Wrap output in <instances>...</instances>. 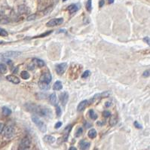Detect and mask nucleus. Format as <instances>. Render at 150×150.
Here are the masks:
<instances>
[{"label":"nucleus","mask_w":150,"mask_h":150,"mask_svg":"<svg viewBox=\"0 0 150 150\" xmlns=\"http://www.w3.org/2000/svg\"><path fill=\"white\" fill-rule=\"evenodd\" d=\"M26 108L27 109L28 111L37 113L40 115L41 116H46L49 117L51 115V111L50 109L46 108V107H42L41 106H36L34 104H27Z\"/></svg>","instance_id":"nucleus-1"},{"label":"nucleus","mask_w":150,"mask_h":150,"mask_svg":"<svg viewBox=\"0 0 150 150\" xmlns=\"http://www.w3.org/2000/svg\"><path fill=\"white\" fill-rule=\"evenodd\" d=\"M90 143L89 142H86L85 140H81L79 143V146L81 150H86L88 149L90 147Z\"/></svg>","instance_id":"nucleus-12"},{"label":"nucleus","mask_w":150,"mask_h":150,"mask_svg":"<svg viewBox=\"0 0 150 150\" xmlns=\"http://www.w3.org/2000/svg\"><path fill=\"white\" fill-rule=\"evenodd\" d=\"M61 126H62V122H61V121H58V122L56 123L54 128H55L56 129H58V128H60Z\"/></svg>","instance_id":"nucleus-36"},{"label":"nucleus","mask_w":150,"mask_h":150,"mask_svg":"<svg viewBox=\"0 0 150 150\" xmlns=\"http://www.w3.org/2000/svg\"><path fill=\"white\" fill-rule=\"evenodd\" d=\"M6 79L9 81L11 82V83H13V84H15V85L19 84L20 81V79H19V78H18L17 76H14V75H9V76H6Z\"/></svg>","instance_id":"nucleus-9"},{"label":"nucleus","mask_w":150,"mask_h":150,"mask_svg":"<svg viewBox=\"0 0 150 150\" xmlns=\"http://www.w3.org/2000/svg\"><path fill=\"white\" fill-rule=\"evenodd\" d=\"M117 123V119L115 116H112L110 119V124L111 126H114Z\"/></svg>","instance_id":"nucleus-25"},{"label":"nucleus","mask_w":150,"mask_h":150,"mask_svg":"<svg viewBox=\"0 0 150 150\" xmlns=\"http://www.w3.org/2000/svg\"><path fill=\"white\" fill-rule=\"evenodd\" d=\"M103 117H105V118H108V117H110V115H111V113H110L109 111H104V112H103Z\"/></svg>","instance_id":"nucleus-33"},{"label":"nucleus","mask_w":150,"mask_h":150,"mask_svg":"<svg viewBox=\"0 0 150 150\" xmlns=\"http://www.w3.org/2000/svg\"><path fill=\"white\" fill-rule=\"evenodd\" d=\"M31 118H32V122H33L34 124H36V125L37 126V128H38L42 133L46 132V130H47V127H46L45 124L40 119H39L37 115H32Z\"/></svg>","instance_id":"nucleus-2"},{"label":"nucleus","mask_w":150,"mask_h":150,"mask_svg":"<svg viewBox=\"0 0 150 150\" xmlns=\"http://www.w3.org/2000/svg\"><path fill=\"white\" fill-rule=\"evenodd\" d=\"M88 137H90V139H94L97 137V131L95 129H90L89 131H88Z\"/></svg>","instance_id":"nucleus-18"},{"label":"nucleus","mask_w":150,"mask_h":150,"mask_svg":"<svg viewBox=\"0 0 150 150\" xmlns=\"http://www.w3.org/2000/svg\"><path fill=\"white\" fill-rule=\"evenodd\" d=\"M39 86L41 89L42 90H46V89H48L49 88V84H47V83H45V82H42V81H39Z\"/></svg>","instance_id":"nucleus-20"},{"label":"nucleus","mask_w":150,"mask_h":150,"mask_svg":"<svg viewBox=\"0 0 150 150\" xmlns=\"http://www.w3.org/2000/svg\"><path fill=\"white\" fill-rule=\"evenodd\" d=\"M3 128H4V124H3L2 123H0V134L2 132Z\"/></svg>","instance_id":"nucleus-38"},{"label":"nucleus","mask_w":150,"mask_h":150,"mask_svg":"<svg viewBox=\"0 0 150 150\" xmlns=\"http://www.w3.org/2000/svg\"><path fill=\"white\" fill-rule=\"evenodd\" d=\"M69 150H77V149L76 148V147H73V146H72V147H70Z\"/></svg>","instance_id":"nucleus-40"},{"label":"nucleus","mask_w":150,"mask_h":150,"mask_svg":"<svg viewBox=\"0 0 150 150\" xmlns=\"http://www.w3.org/2000/svg\"><path fill=\"white\" fill-rule=\"evenodd\" d=\"M20 76H21L22 79H25V80H27V79H28L30 78V74H29L28 72H27V71H23V72L20 73Z\"/></svg>","instance_id":"nucleus-23"},{"label":"nucleus","mask_w":150,"mask_h":150,"mask_svg":"<svg viewBox=\"0 0 150 150\" xmlns=\"http://www.w3.org/2000/svg\"><path fill=\"white\" fill-rule=\"evenodd\" d=\"M55 137H53V136H51V135H46L45 137H44V141L46 142V143H54L55 142Z\"/></svg>","instance_id":"nucleus-14"},{"label":"nucleus","mask_w":150,"mask_h":150,"mask_svg":"<svg viewBox=\"0 0 150 150\" xmlns=\"http://www.w3.org/2000/svg\"><path fill=\"white\" fill-rule=\"evenodd\" d=\"M108 2H109V4H112L114 2V0H108Z\"/></svg>","instance_id":"nucleus-42"},{"label":"nucleus","mask_w":150,"mask_h":150,"mask_svg":"<svg viewBox=\"0 0 150 150\" xmlns=\"http://www.w3.org/2000/svg\"><path fill=\"white\" fill-rule=\"evenodd\" d=\"M7 72V66L4 63H0V73L5 74Z\"/></svg>","instance_id":"nucleus-24"},{"label":"nucleus","mask_w":150,"mask_h":150,"mask_svg":"<svg viewBox=\"0 0 150 150\" xmlns=\"http://www.w3.org/2000/svg\"><path fill=\"white\" fill-rule=\"evenodd\" d=\"M21 54L19 51H8L0 54V60H9L10 58L18 57Z\"/></svg>","instance_id":"nucleus-3"},{"label":"nucleus","mask_w":150,"mask_h":150,"mask_svg":"<svg viewBox=\"0 0 150 150\" xmlns=\"http://www.w3.org/2000/svg\"><path fill=\"white\" fill-rule=\"evenodd\" d=\"M48 100H49V103H50L51 105H57V96L54 93L51 94L49 97H48Z\"/></svg>","instance_id":"nucleus-13"},{"label":"nucleus","mask_w":150,"mask_h":150,"mask_svg":"<svg viewBox=\"0 0 150 150\" xmlns=\"http://www.w3.org/2000/svg\"><path fill=\"white\" fill-rule=\"evenodd\" d=\"M72 127L70 125H68L67 127H66V128L64 129V140H67L68 138V136H69V134H70V130H71Z\"/></svg>","instance_id":"nucleus-19"},{"label":"nucleus","mask_w":150,"mask_h":150,"mask_svg":"<svg viewBox=\"0 0 150 150\" xmlns=\"http://www.w3.org/2000/svg\"><path fill=\"white\" fill-rule=\"evenodd\" d=\"M143 41H144L149 46H150V38H149V37H144V38H143Z\"/></svg>","instance_id":"nucleus-34"},{"label":"nucleus","mask_w":150,"mask_h":150,"mask_svg":"<svg viewBox=\"0 0 150 150\" xmlns=\"http://www.w3.org/2000/svg\"><path fill=\"white\" fill-rule=\"evenodd\" d=\"M0 36H8V32L2 28H0Z\"/></svg>","instance_id":"nucleus-28"},{"label":"nucleus","mask_w":150,"mask_h":150,"mask_svg":"<svg viewBox=\"0 0 150 150\" xmlns=\"http://www.w3.org/2000/svg\"><path fill=\"white\" fill-rule=\"evenodd\" d=\"M3 43V41H0V44H2Z\"/></svg>","instance_id":"nucleus-44"},{"label":"nucleus","mask_w":150,"mask_h":150,"mask_svg":"<svg viewBox=\"0 0 150 150\" xmlns=\"http://www.w3.org/2000/svg\"><path fill=\"white\" fill-rule=\"evenodd\" d=\"M69 100V94L67 92H63L60 96V100L63 106H65Z\"/></svg>","instance_id":"nucleus-8"},{"label":"nucleus","mask_w":150,"mask_h":150,"mask_svg":"<svg viewBox=\"0 0 150 150\" xmlns=\"http://www.w3.org/2000/svg\"><path fill=\"white\" fill-rule=\"evenodd\" d=\"M32 61H33V63H34L36 65H37V66H39V67H43V66H45V62H44L43 60H40V59H38V58H34V59H32Z\"/></svg>","instance_id":"nucleus-15"},{"label":"nucleus","mask_w":150,"mask_h":150,"mask_svg":"<svg viewBox=\"0 0 150 150\" xmlns=\"http://www.w3.org/2000/svg\"><path fill=\"white\" fill-rule=\"evenodd\" d=\"M63 22V18H54L52 20H49L46 23V26L49 27H55V26H58V25L62 24Z\"/></svg>","instance_id":"nucleus-6"},{"label":"nucleus","mask_w":150,"mask_h":150,"mask_svg":"<svg viewBox=\"0 0 150 150\" xmlns=\"http://www.w3.org/2000/svg\"><path fill=\"white\" fill-rule=\"evenodd\" d=\"M89 116L91 119L93 120H96L97 119V113L94 111L93 110H89Z\"/></svg>","instance_id":"nucleus-22"},{"label":"nucleus","mask_w":150,"mask_h":150,"mask_svg":"<svg viewBox=\"0 0 150 150\" xmlns=\"http://www.w3.org/2000/svg\"><path fill=\"white\" fill-rule=\"evenodd\" d=\"M134 126H135L137 128H138V129H141V128H143V127H142V125H141L140 124H139L137 121H134Z\"/></svg>","instance_id":"nucleus-35"},{"label":"nucleus","mask_w":150,"mask_h":150,"mask_svg":"<svg viewBox=\"0 0 150 150\" xmlns=\"http://www.w3.org/2000/svg\"><path fill=\"white\" fill-rule=\"evenodd\" d=\"M52 32H53V31H52V30H50V31H48V32H46L42 33L41 35L36 36H35L34 38H43V37H45V36H47L50 35L51 33H52Z\"/></svg>","instance_id":"nucleus-26"},{"label":"nucleus","mask_w":150,"mask_h":150,"mask_svg":"<svg viewBox=\"0 0 150 150\" xmlns=\"http://www.w3.org/2000/svg\"><path fill=\"white\" fill-rule=\"evenodd\" d=\"M90 75V71H89V70H86V71L82 74V76H81V77H82L83 79H86V78H88Z\"/></svg>","instance_id":"nucleus-30"},{"label":"nucleus","mask_w":150,"mask_h":150,"mask_svg":"<svg viewBox=\"0 0 150 150\" xmlns=\"http://www.w3.org/2000/svg\"><path fill=\"white\" fill-rule=\"evenodd\" d=\"M110 105H111V103H106V106H107V107H110Z\"/></svg>","instance_id":"nucleus-41"},{"label":"nucleus","mask_w":150,"mask_h":150,"mask_svg":"<svg viewBox=\"0 0 150 150\" xmlns=\"http://www.w3.org/2000/svg\"><path fill=\"white\" fill-rule=\"evenodd\" d=\"M40 81L47 83V84H50L51 81V75L50 74V72H46L41 74V76H40Z\"/></svg>","instance_id":"nucleus-7"},{"label":"nucleus","mask_w":150,"mask_h":150,"mask_svg":"<svg viewBox=\"0 0 150 150\" xmlns=\"http://www.w3.org/2000/svg\"><path fill=\"white\" fill-rule=\"evenodd\" d=\"M2 113H3L4 115L9 116V115H10L11 113V110L9 108L6 107V106H4V107H2Z\"/></svg>","instance_id":"nucleus-21"},{"label":"nucleus","mask_w":150,"mask_h":150,"mask_svg":"<svg viewBox=\"0 0 150 150\" xmlns=\"http://www.w3.org/2000/svg\"><path fill=\"white\" fill-rule=\"evenodd\" d=\"M65 1H66V0H63V2H65Z\"/></svg>","instance_id":"nucleus-45"},{"label":"nucleus","mask_w":150,"mask_h":150,"mask_svg":"<svg viewBox=\"0 0 150 150\" xmlns=\"http://www.w3.org/2000/svg\"><path fill=\"white\" fill-rule=\"evenodd\" d=\"M78 9H79V7H78L76 5H75V4L70 5V6L67 8V10L70 11V14H72V13H74V12L77 11Z\"/></svg>","instance_id":"nucleus-17"},{"label":"nucleus","mask_w":150,"mask_h":150,"mask_svg":"<svg viewBox=\"0 0 150 150\" xmlns=\"http://www.w3.org/2000/svg\"><path fill=\"white\" fill-rule=\"evenodd\" d=\"M55 106H56V114L58 117H60L61 115V109L58 105H55Z\"/></svg>","instance_id":"nucleus-29"},{"label":"nucleus","mask_w":150,"mask_h":150,"mask_svg":"<svg viewBox=\"0 0 150 150\" xmlns=\"http://www.w3.org/2000/svg\"><path fill=\"white\" fill-rule=\"evenodd\" d=\"M66 68H67V63H62L56 65L55 70H56V72L58 75L61 76V75H63L64 73V72L66 71Z\"/></svg>","instance_id":"nucleus-5"},{"label":"nucleus","mask_w":150,"mask_h":150,"mask_svg":"<svg viewBox=\"0 0 150 150\" xmlns=\"http://www.w3.org/2000/svg\"><path fill=\"white\" fill-rule=\"evenodd\" d=\"M62 88H63V85L60 81H56L53 85V89L54 90H60Z\"/></svg>","instance_id":"nucleus-16"},{"label":"nucleus","mask_w":150,"mask_h":150,"mask_svg":"<svg viewBox=\"0 0 150 150\" xmlns=\"http://www.w3.org/2000/svg\"><path fill=\"white\" fill-rule=\"evenodd\" d=\"M86 9L88 11H90L91 9H92V2L91 0H88L87 2V4H86Z\"/></svg>","instance_id":"nucleus-27"},{"label":"nucleus","mask_w":150,"mask_h":150,"mask_svg":"<svg viewBox=\"0 0 150 150\" xmlns=\"http://www.w3.org/2000/svg\"><path fill=\"white\" fill-rule=\"evenodd\" d=\"M19 150H30L29 148H22V149H20Z\"/></svg>","instance_id":"nucleus-43"},{"label":"nucleus","mask_w":150,"mask_h":150,"mask_svg":"<svg viewBox=\"0 0 150 150\" xmlns=\"http://www.w3.org/2000/svg\"><path fill=\"white\" fill-rule=\"evenodd\" d=\"M150 76V70H146L143 73V77H149Z\"/></svg>","instance_id":"nucleus-32"},{"label":"nucleus","mask_w":150,"mask_h":150,"mask_svg":"<svg viewBox=\"0 0 150 150\" xmlns=\"http://www.w3.org/2000/svg\"><path fill=\"white\" fill-rule=\"evenodd\" d=\"M35 18H36V15H30V17H28V18H27V20H34Z\"/></svg>","instance_id":"nucleus-37"},{"label":"nucleus","mask_w":150,"mask_h":150,"mask_svg":"<svg viewBox=\"0 0 150 150\" xmlns=\"http://www.w3.org/2000/svg\"><path fill=\"white\" fill-rule=\"evenodd\" d=\"M88 104H89L88 100H82L81 102H80V103H79V104L78 105V106H77V110H78V112H81V111H83V110H85V109L88 106Z\"/></svg>","instance_id":"nucleus-10"},{"label":"nucleus","mask_w":150,"mask_h":150,"mask_svg":"<svg viewBox=\"0 0 150 150\" xmlns=\"http://www.w3.org/2000/svg\"><path fill=\"white\" fill-rule=\"evenodd\" d=\"M82 133H83V130H82V128H79L78 130L76 131V136L77 137H80L81 135L82 134Z\"/></svg>","instance_id":"nucleus-31"},{"label":"nucleus","mask_w":150,"mask_h":150,"mask_svg":"<svg viewBox=\"0 0 150 150\" xmlns=\"http://www.w3.org/2000/svg\"><path fill=\"white\" fill-rule=\"evenodd\" d=\"M104 5V0H100V7H103Z\"/></svg>","instance_id":"nucleus-39"},{"label":"nucleus","mask_w":150,"mask_h":150,"mask_svg":"<svg viewBox=\"0 0 150 150\" xmlns=\"http://www.w3.org/2000/svg\"><path fill=\"white\" fill-rule=\"evenodd\" d=\"M30 145V140L29 138L27 137H25L23 138L21 143L20 144V149H22V148H29Z\"/></svg>","instance_id":"nucleus-11"},{"label":"nucleus","mask_w":150,"mask_h":150,"mask_svg":"<svg viewBox=\"0 0 150 150\" xmlns=\"http://www.w3.org/2000/svg\"><path fill=\"white\" fill-rule=\"evenodd\" d=\"M3 136L6 138H11L14 134V128L12 125H8L3 128L2 130Z\"/></svg>","instance_id":"nucleus-4"}]
</instances>
